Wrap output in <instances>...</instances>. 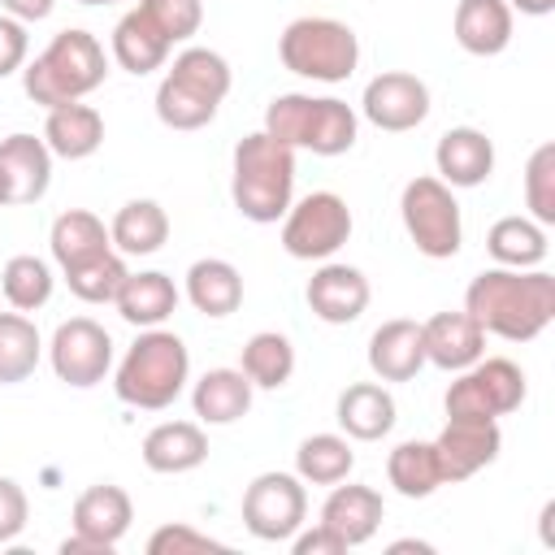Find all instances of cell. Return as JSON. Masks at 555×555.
Here are the masks:
<instances>
[{
  "label": "cell",
  "mask_w": 555,
  "mask_h": 555,
  "mask_svg": "<svg viewBox=\"0 0 555 555\" xmlns=\"http://www.w3.org/2000/svg\"><path fill=\"white\" fill-rule=\"evenodd\" d=\"M26 516H30L26 490H22L13 477H0V546L13 542V538L26 529Z\"/></svg>",
  "instance_id": "42"
},
{
  "label": "cell",
  "mask_w": 555,
  "mask_h": 555,
  "mask_svg": "<svg viewBox=\"0 0 555 555\" xmlns=\"http://www.w3.org/2000/svg\"><path fill=\"white\" fill-rule=\"evenodd\" d=\"M26 52H30V35H26V22L17 17H0V78L17 74L26 65Z\"/></svg>",
  "instance_id": "43"
},
{
  "label": "cell",
  "mask_w": 555,
  "mask_h": 555,
  "mask_svg": "<svg viewBox=\"0 0 555 555\" xmlns=\"http://www.w3.org/2000/svg\"><path fill=\"white\" fill-rule=\"evenodd\" d=\"M499 447H503L499 421L447 416L442 434L434 438V455H438L442 486H447V481H468L473 473H481L486 464H494V460H499Z\"/></svg>",
  "instance_id": "15"
},
{
  "label": "cell",
  "mask_w": 555,
  "mask_h": 555,
  "mask_svg": "<svg viewBox=\"0 0 555 555\" xmlns=\"http://www.w3.org/2000/svg\"><path fill=\"white\" fill-rule=\"evenodd\" d=\"M351 468H356V451H351V442L343 434H312L295 451V477L312 481V486L347 481Z\"/></svg>",
  "instance_id": "34"
},
{
  "label": "cell",
  "mask_w": 555,
  "mask_h": 555,
  "mask_svg": "<svg viewBox=\"0 0 555 555\" xmlns=\"http://www.w3.org/2000/svg\"><path fill=\"white\" fill-rule=\"evenodd\" d=\"M464 312L507 343H529L555 321V278L546 269H481L464 291Z\"/></svg>",
  "instance_id": "1"
},
{
  "label": "cell",
  "mask_w": 555,
  "mask_h": 555,
  "mask_svg": "<svg viewBox=\"0 0 555 555\" xmlns=\"http://www.w3.org/2000/svg\"><path fill=\"white\" fill-rule=\"evenodd\" d=\"M52 4L56 0H0V9L9 17H17V22H43L52 13Z\"/></svg>",
  "instance_id": "45"
},
{
  "label": "cell",
  "mask_w": 555,
  "mask_h": 555,
  "mask_svg": "<svg viewBox=\"0 0 555 555\" xmlns=\"http://www.w3.org/2000/svg\"><path fill=\"white\" fill-rule=\"evenodd\" d=\"M108 78V56L104 43L91 30H61L26 69H22V87L35 104L56 108L69 100L91 95L95 87H104Z\"/></svg>",
  "instance_id": "4"
},
{
  "label": "cell",
  "mask_w": 555,
  "mask_h": 555,
  "mask_svg": "<svg viewBox=\"0 0 555 555\" xmlns=\"http://www.w3.org/2000/svg\"><path fill=\"white\" fill-rule=\"evenodd\" d=\"M382 516H386V503L373 486H338L330 490V499L321 503V525L334 529L347 546H364L377 529H382Z\"/></svg>",
  "instance_id": "21"
},
{
  "label": "cell",
  "mask_w": 555,
  "mask_h": 555,
  "mask_svg": "<svg viewBox=\"0 0 555 555\" xmlns=\"http://www.w3.org/2000/svg\"><path fill=\"white\" fill-rule=\"evenodd\" d=\"M264 134H273L286 147H304L312 156H343L356 147L360 134V117L347 100L334 95H273L264 108Z\"/></svg>",
  "instance_id": "6"
},
{
  "label": "cell",
  "mask_w": 555,
  "mask_h": 555,
  "mask_svg": "<svg viewBox=\"0 0 555 555\" xmlns=\"http://www.w3.org/2000/svg\"><path fill=\"white\" fill-rule=\"evenodd\" d=\"M525 204L538 225H555V143H542L525 165Z\"/></svg>",
  "instance_id": "39"
},
{
  "label": "cell",
  "mask_w": 555,
  "mask_h": 555,
  "mask_svg": "<svg viewBox=\"0 0 555 555\" xmlns=\"http://www.w3.org/2000/svg\"><path fill=\"white\" fill-rule=\"evenodd\" d=\"M78 4H113V0H78Z\"/></svg>",
  "instance_id": "49"
},
{
  "label": "cell",
  "mask_w": 555,
  "mask_h": 555,
  "mask_svg": "<svg viewBox=\"0 0 555 555\" xmlns=\"http://www.w3.org/2000/svg\"><path fill=\"white\" fill-rule=\"evenodd\" d=\"M43 143L52 156L61 160H87L100 152L104 143V117L82 104V100H69V104H56L48 108V121H43Z\"/></svg>",
  "instance_id": "22"
},
{
  "label": "cell",
  "mask_w": 555,
  "mask_h": 555,
  "mask_svg": "<svg viewBox=\"0 0 555 555\" xmlns=\"http://www.w3.org/2000/svg\"><path fill=\"white\" fill-rule=\"evenodd\" d=\"M48 360H52V373L65 382V386H95L104 382V373L113 369V338L100 321L91 317H69L56 325L52 334V347H48Z\"/></svg>",
  "instance_id": "13"
},
{
  "label": "cell",
  "mask_w": 555,
  "mask_h": 555,
  "mask_svg": "<svg viewBox=\"0 0 555 555\" xmlns=\"http://www.w3.org/2000/svg\"><path fill=\"white\" fill-rule=\"evenodd\" d=\"M186 299L204 317H230L243 304V273L221 256H204L186 269Z\"/></svg>",
  "instance_id": "29"
},
{
  "label": "cell",
  "mask_w": 555,
  "mask_h": 555,
  "mask_svg": "<svg viewBox=\"0 0 555 555\" xmlns=\"http://www.w3.org/2000/svg\"><path fill=\"white\" fill-rule=\"evenodd\" d=\"M486 251L503 269H538L546 260V225L533 217H499L486 234Z\"/></svg>",
  "instance_id": "32"
},
{
  "label": "cell",
  "mask_w": 555,
  "mask_h": 555,
  "mask_svg": "<svg viewBox=\"0 0 555 555\" xmlns=\"http://www.w3.org/2000/svg\"><path fill=\"white\" fill-rule=\"evenodd\" d=\"M455 43L473 56H499L512 43V4L507 0H460L451 17Z\"/></svg>",
  "instance_id": "23"
},
{
  "label": "cell",
  "mask_w": 555,
  "mask_h": 555,
  "mask_svg": "<svg viewBox=\"0 0 555 555\" xmlns=\"http://www.w3.org/2000/svg\"><path fill=\"white\" fill-rule=\"evenodd\" d=\"M421 338H425V364L447 373H460L486 356V330L468 312H434L429 321H421Z\"/></svg>",
  "instance_id": "18"
},
{
  "label": "cell",
  "mask_w": 555,
  "mask_h": 555,
  "mask_svg": "<svg viewBox=\"0 0 555 555\" xmlns=\"http://www.w3.org/2000/svg\"><path fill=\"white\" fill-rule=\"evenodd\" d=\"M251 382L243 369H208L195 390H191V408L204 425H234L238 416H247L251 408Z\"/></svg>",
  "instance_id": "28"
},
{
  "label": "cell",
  "mask_w": 555,
  "mask_h": 555,
  "mask_svg": "<svg viewBox=\"0 0 555 555\" xmlns=\"http://www.w3.org/2000/svg\"><path fill=\"white\" fill-rule=\"evenodd\" d=\"M113 304H117L121 321H130V325H139V330H156L160 321L173 317V308H178V286H173L169 273H156V269H147V273H126V282H121V291H117Z\"/></svg>",
  "instance_id": "27"
},
{
  "label": "cell",
  "mask_w": 555,
  "mask_h": 555,
  "mask_svg": "<svg viewBox=\"0 0 555 555\" xmlns=\"http://www.w3.org/2000/svg\"><path fill=\"white\" fill-rule=\"evenodd\" d=\"M48 243H52V260H56L61 269H74V264H82V260H91V256L113 251L108 225H104L95 212H87V208L61 212V217L52 221Z\"/></svg>",
  "instance_id": "30"
},
{
  "label": "cell",
  "mask_w": 555,
  "mask_h": 555,
  "mask_svg": "<svg viewBox=\"0 0 555 555\" xmlns=\"http://www.w3.org/2000/svg\"><path fill=\"white\" fill-rule=\"evenodd\" d=\"M39 330L26 312H0V382L13 386V382H26L39 364Z\"/></svg>",
  "instance_id": "36"
},
{
  "label": "cell",
  "mask_w": 555,
  "mask_h": 555,
  "mask_svg": "<svg viewBox=\"0 0 555 555\" xmlns=\"http://www.w3.org/2000/svg\"><path fill=\"white\" fill-rule=\"evenodd\" d=\"M230 195H234V208L256 225L286 217V208L295 199V147L278 143L264 130L243 134L234 143Z\"/></svg>",
  "instance_id": "2"
},
{
  "label": "cell",
  "mask_w": 555,
  "mask_h": 555,
  "mask_svg": "<svg viewBox=\"0 0 555 555\" xmlns=\"http://www.w3.org/2000/svg\"><path fill=\"white\" fill-rule=\"evenodd\" d=\"M360 113H364L377 130H390V134L416 130V126L429 117V87H425L416 74L386 69V74L369 78V87H364V95H360Z\"/></svg>",
  "instance_id": "14"
},
{
  "label": "cell",
  "mask_w": 555,
  "mask_h": 555,
  "mask_svg": "<svg viewBox=\"0 0 555 555\" xmlns=\"http://www.w3.org/2000/svg\"><path fill=\"white\" fill-rule=\"evenodd\" d=\"M399 217L408 238L416 243L421 256L429 260H451L464 243V221H460V204L451 195V186L434 173H421L403 186L399 195Z\"/></svg>",
  "instance_id": "8"
},
{
  "label": "cell",
  "mask_w": 555,
  "mask_h": 555,
  "mask_svg": "<svg viewBox=\"0 0 555 555\" xmlns=\"http://www.w3.org/2000/svg\"><path fill=\"white\" fill-rule=\"evenodd\" d=\"M108 238L121 256H152L169 238V217L156 199H130V204L117 208V217L108 225Z\"/></svg>",
  "instance_id": "31"
},
{
  "label": "cell",
  "mask_w": 555,
  "mask_h": 555,
  "mask_svg": "<svg viewBox=\"0 0 555 555\" xmlns=\"http://www.w3.org/2000/svg\"><path fill=\"white\" fill-rule=\"evenodd\" d=\"M308 516V490L295 473H260L243 490V525L260 542H291L295 529H304Z\"/></svg>",
  "instance_id": "11"
},
{
  "label": "cell",
  "mask_w": 555,
  "mask_h": 555,
  "mask_svg": "<svg viewBox=\"0 0 555 555\" xmlns=\"http://www.w3.org/2000/svg\"><path fill=\"white\" fill-rule=\"evenodd\" d=\"M447 416H464V421H499L507 412H516L525 403V373L516 360L507 356H490V360H473L468 369H460V377L447 386Z\"/></svg>",
  "instance_id": "9"
},
{
  "label": "cell",
  "mask_w": 555,
  "mask_h": 555,
  "mask_svg": "<svg viewBox=\"0 0 555 555\" xmlns=\"http://www.w3.org/2000/svg\"><path fill=\"white\" fill-rule=\"evenodd\" d=\"M134 520V503L121 486L100 481L74 499V533L61 542V555H108Z\"/></svg>",
  "instance_id": "12"
},
{
  "label": "cell",
  "mask_w": 555,
  "mask_h": 555,
  "mask_svg": "<svg viewBox=\"0 0 555 555\" xmlns=\"http://www.w3.org/2000/svg\"><path fill=\"white\" fill-rule=\"evenodd\" d=\"M0 208H9V199H4V178H0Z\"/></svg>",
  "instance_id": "48"
},
{
  "label": "cell",
  "mask_w": 555,
  "mask_h": 555,
  "mask_svg": "<svg viewBox=\"0 0 555 555\" xmlns=\"http://www.w3.org/2000/svg\"><path fill=\"white\" fill-rule=\"evenodd\" d=\"M195 551H225V542H217L191 525H160L147 538V555H195Z\"/></svg>",
  "instance_id": "41"
},
{
  "label": "cell",
  "mask_w": 555,
  "mask_h": 555,
  "mask_svg": "<svg viewBox=\"0 0 555 555\" xmlns=\"http://www.w3.org/2000/svg\"><path fill=\"white\" fill-rule=\"evenodd\" d=\"M338 425L347 438L356 442H377L395 429V395L377 382H356L338 395V408H334Z\"/></svg>",
  "instance_id": "24"
},
{
  "label": "cell",
  "mask_w": 555,
  "mask_h": 555,
  "mask_svg": "<svg viewBox=\"0 0 555 555\" xmlns=\"http://www.w3.org/2000/svg\"><path fill=\"white\" fill-rule=\"evenodd\" d=\"M0 178L9 204H35L52 186V152L35 134H9L0 139Z\"/></svg>",
  "instance_id": "17"
},
{
  "label": "cell",
  "mask_w": 555,
  "mask_h": 555,
  "mask_svg": "<svg viewBox=\"0 0 555 555\" xmlns=\"http://www.w3.org/2000/svg\"><path fill=\"white\" fill-rule=\"evenodd\" d=\"M308 308L325 321V325H351L364 308H369V278L356 264H338L325 260L312 278H308Z\"/></svg>",
  "instance_id": "16"
},
{
  "label": "cell",
  "mask_w": 555,
  "mask_h": 555,
  "mask_svg": "<svg viewBox=\"0 0 555 555\" xmlns=\"http://www.w3.org/2000/svg\"><path fill=\"white\" fill-rule=\"evenodd\" d=\"M291 551H295V555H343V551H347V542H343L334 529H325V525L317 520L312 529H295Z\"/></svg>",
  "instance_id": "44"
},
{
  "label": "cell",
  "mask_w": 555,
  "mask_h": 555,
  "mask_svg": "<svg viewBox=\"0 0 555 555\" xmlns=\"http://www.w3.org/2000/svg\"><path fill=\"white\" fill-rule=\"evenodd\" d=\"M434 165L447 186H481L494 173V143L477 126H451L434 147Z\"/></svg>",
  "instance_id": "20"
},
{
  "label": "cell",
  "mask_w": 555,
  "mask_h": 555,
  "mask_svg": "<svg viewBox=\"0 0 555 555\" xmlns=\"http://www.w3.org/2000/svg\"><path fill=\"white\" fill-rule=\"evenodd\" d=\"M403 551H416V555H429L434 546H429V542H416V538H403V542H390V555H403Z\"/></svg>",
  "instance_id": "47"
},
{
  "label": "cell",
  "mask_w": 555,
  "mask_h": 555,
  "mask_svg": "<svg viewBox=\"0 0 555 555\" xmlns=\"http://www.w3.org/2000/svg\"><path fill=\"white\" fill-rule=\"evenodd\" d=\"M238 369L247 373L251 386H260V390H278V386H286L291 373H295V347H291L286 334H278V330H260V334H251V338L243 343V360H238Z\"/></svg>",
  "instance_id": "33"
},
{
  "label": "cell",
  "mask_w": 555,
  "mask_h": 555,
  "mask_svg": "<svg viewBox=\"0 0 555 555\" xmlns=\"http://www.w3.org/2000/svg\"><path fill=\"white\" fill-rule=\"evenodd\" d=\"M208 460V438L195 421H160L143 438V464L152 473H191Z\"/></svg>",
  "instance_id": "26"
},
{
  "label": "cell",
  "mask_w": 555,
  "mask_h": 555,
  "mask_svg": "<svg viewBox=\"0 0 555 555\" xmlns=\"http://www.w3.org/2000/svg\"><path fill=\"white\" fill-rule=\"evenodd\" d=\"M0 291L17 312H35L52 299V269L39 256H13L0 269Z\"/></svg>",
  "instance_id": "38"
},
{
  "label": "cell",
  "mask_w": 555,
  "mask_h": 555,
  "mask_svg": "<svg viewBox=\"0 0 555 555\" xmlns=\"http://www.w3.org/2000/svg\"><path fill=\"white\" fill-rule=\"evenodd\" d=\"M139 9L169 35V43H182L204 22V0H139Z\"/></svg>",
  "instance_id": "40"
},
{
  "label": "cell",
  "mask_w": 555,
  "mask_h": 555,
  "mask_svg": "<svg viewBox=\"0 0 555 555\" xmlns=\"http://www.w3.org/2000/svg\"><path fill=\"white\" fill-rule=\"evenodd\" d=\"M169 48H173L169 35H165L139 4L113 26V61H117L126 74H134V78L160 69L165 56H169Z\"/></svg>",
  "instance_id": "25"
},
{
  "label": "cell",
  "mask_w": 555,
  "mask_h": 555,
  "mask_svg": "<svg viewBox=\"0 0 555 555\" xmlns=\"http://www.w3.org/2000/svg\"><path fill=\"white\" fill-rule=\"evenodd\" d=\"M369 369L382 382H412L425 369V338H421V321L395 317L382 321L369 338Z\"/></svg>",
  "instance_id": "19"
},
{
  "label": "cell",
  "mask_w": 555,
  "mask_h": 555,
  "mask_svg": "<svg viewBox=\"0 0 555 555\" xmlns=\"http://www.w3.org/2000/svg\"><path fill=\"white\" fill-rule=\"evenodd\" d=\"M512 9H520L525 17H546L551 9H555V0H507Z\"/></svg>",
  "instance_id": "46"
},
{
  "label": "cell",
  "mask_w": 555,
  "mask_h": 555,
  "mask_svg": "<svg viewBox=\"0 0 555 555\" xmlns=\"http://www.w3.org/2000/svg\"><path fill=\"white\" fill-rule=\"evenodd\" d=\"M230 95V65L212 48H182L156 87V117L169 130H199Z\"/></svg>",
  "instance_id": "5"
},
{
  "label": "cell",
  "mask_w": 555,
  "mask_h": 555,
  "mask_svg": "<svg viewBox=\"0 0 555 555\" xmlns=\"http://www.w3.org/2000/svg\"><path fill=\"white\" fill-rule=\"evenodd\" d=\"M386 477H390V486H395L403 499H429V494L442 486L434 442H421V438L399 442V447L390 451V460H386Z\"/></svg>",
  "instance_id": "35"
},
{
  "label": "cell",
  "mask_w": 555,
  "mask_h": 555,
  "mask_svg": "<svg viewBox=\"0 0 555 555\" xmlns=\"http://www.w3.org/2000/svg\"><path fill=\"white\" fill-rule=\"evenodd\" d=\"M61 273H65L69 291L82 304H113L130 269H126V256L121 251H104V256H91V260H82L74 269H61Z\"/></svg>",
  "instance_id": "37"
},
{
  "label": "cell",
  "mask_w": 555,
  "mask_h": 555,
  "mask_svg": "<svg viewBox=\"0 0 555 555\" xmlns=\"http://www.w3.org/2000/svg\"><path fill=\"white\" fill-rule=\"evenodd\" d=\"M191 382V351L173 330H143L130 351L117 364L113 390L121 403L143 408V412H160L169 408Z\"/></svg>",
  "instance_id": "3"
},
{
  "label": "cell",
  "mask_w": 555,
  "mask_h": 555,
  "mask_svg": "<svg viewBox=\"0 0 555 555\" xmlns=\"http://www.w3.org/2000/svg\"><path fill=\"white\" fill-rule=\"evenodd\" d=\"M351 238V208L334 191H312L282 217V247L295 260H330Z\"/></svg>",
  "instance_id": "10"
},
{
  "label": "cell",
  "mask_w": 555,
  "mask_h": 555,
  "mask_svg": "<svg viewBox=\"0 0 555 555\" xmlns=\"http://www.w3.org/2000/svg\"><path fill=\"white\" fill-rule=\"evenodd\" d=\"M278 56L299 78L343 82L360 65V39L338 17H295L278 39Z\"/></svg>",
  "instance_id": "7"
}]
</instances>
